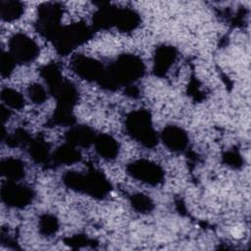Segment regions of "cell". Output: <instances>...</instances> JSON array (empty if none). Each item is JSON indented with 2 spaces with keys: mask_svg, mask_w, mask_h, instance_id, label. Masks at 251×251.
Wrapping results in <instances>:
<instances>
[{
  "mask_svg": "<svg viewBox=\"0 0 251 251\" xmlns=\"http://www.w3.org/2000/svg\"><path fill=\"white\" fill-rule=\"evenodd\" d=\"M144 73L142 61L132 55H123L111 67L104 71L99 83L109 89L117 88L122 84L130 83Z\"/></svg>",
  "mask_w": 251,
  "mask_h": 251,
  "instance_id": "1",
  "label": "cell"
},
{
  "mask_svg": "<svg viewBox=\"0 0 251 251\" xmlns=\"http://www.w3.org/2000/svg\"><path fill=\"white\" fill-rule=\"evenodd\" d=\"M64 182L74 190L84 192L94 197H103L110 189L108 181L97 172H90L86 175L69 172L64 176Z\"/></svg>",
  "mask_w": 251,
  "mask_h": 251,
  "instance_id": "2",
  "label": "cell"
},
{
  "mask_svg": "<svg viewBox=\"0 0 251 251\" xmlns=\"http://www.w3.org/2000/svg\"><path fill=\"white\" fill-rule=\"evenodd\" d=\"M126 129L128 133L147 147L157 143V135L152 128L149 113L144 110L132 112L126 119Z\"/></svg>",
  "mask_w": 251,
  "mask_h": 251,
  "instance_id": "3",
  "label": "cell"
},
{
  "mask_svg": "<svg viewBox=\"0 0 251 251\" xmlns=\"http://www.w3.org/2000/svg\"><path fill=\"white\" fill-rule=\"evenodd\" d=\"M90 34V30L87 26L76 24L69 25L63 29H60L55 36L56 47L62 54H66L75 46L84 42Z\"/></svg>",
  "mask_w": 251,
  "mask_h": 251,
  "instance_id": "4",
  "label": "cell"
},
{
  "mask_svg": "<svg viewBox=\"0 0 251 251\" xmlns=\"http://www.w3.org/2000/svg\"><path fill=\"white\" fill-rule=\"evenodd\" d=\"M10 54L16 63L32 62L38 55L37 44L28 36L23 33L15 34L9 41Z\"/></svg>",
  "mask_w": 251,
  "mask_h": 251,
  "instance_id": "5",
  "label": "cell"
},
{
  "mask_svg": "<svg viewBox=\"0 0 251 251\" xmlns=\"http://www.w3.org/2000/svg\"><path fill=\"white\" fill-rule=\"evenodd\" d=\"M127 171L132 177L151 185L160 183L164 177L162 169L147 160H138L131 163L128 165Z\"/></svg>",
  "mask_w": 251,
  "mask_h": 251,
  "instance_id": "6",
  "label": "cell"
},
{
  "mask_svg": "<svg viewBox=\"0 0 251 251\" xmlns=\"http://www.w3.org/2000/svg\"><path fill=\"white\" fill-rule=\"evenodd\" d=\"M1 197L4 203L14 208H24L32 201V191L26 186L8 180L1 189Z\"/></svg>",
  "mask_w": 251,
  "mask_h": 251,
  "instance_id": "7",
  "label": "cell"
},
{
  "mask_svg": "<svg viewBox=\"0 0 251 251\" xmlns=\"http://www.w3.org/2000/svg\"><path fill=\"white\" fill-rule=\"evenodd\" d=\"M61 9L57 4H46L40 7L38 15V30L46 37L55 38L60 31Z\"/></svg>",
  "mask_w": 251,
  "mask_h": 251,
  "instance_id": "8",
  "label": "cell"
},
{
  "mask_svg": "<svg viewBox=\"0 0 251 251\" xmlns=\"http://www.w3.org/2000/svg\"><path fill=\"white\" fill-rule=\"evenodd\" d=\"M72 68L75 73L86 80L99 81L104 74L103 67L94 59L77 56L72 62Z\"/></svg>",
  "mask_w": 251,
  "mask_h": 251,
  "instance_id": "9",
  "label": "cell"
},
{
  "mask_svg": "<svg viewBox=\"0 0 251 251\" xmlns=\"http://www.w3.org/2000/svg\"><path fill=\"white\" fill-rule=\"evenodd\" d=\"M162 140L169 149L180 151L187 144V135L177 126H168L162 132Z\"/></svg>",
  "mask_w": 251,
  "mask_h": 251,
  "instance_id": "10",
  "label": "cell"
},
{
  "mask_svg": "<svg viewBox=\"0 0 251 251\" xmlns=\"http://www.w3.org/2000/svg\"><path fill=\"white\" fill-rule=\"evenodd\" d=\"M176 59V51L171 46L159 47L154 58V72L158 75H162L168 72Z\"/></svg>",
  "mask_w": 251,
  "mask_h": 251,
  "instance_id": "11",
  "label": "cell"
},
{
  "mask_svg": "<svg viewBox=\"0 0 251 251\" xmlns=\"http://www.w3.org/2000/svg\"><path fill=\"white\" fill-rule=\"evenodd\" d=\"M67 140L71 145L87 147L91 143H94L95 134L89 127L79 126L72 128L67 133Z\"/></svg>",
  "mask_w": 251,
  "mask_h": 251,
  "instance_id": "12",
  "label": "cell"
},
{
  "mask_svg": "<svg viewBox=\"0 0 251 251\" xmlns=\"http://www.w3.org/2000/svg\"><path fill=\"white\" fill-rule=\"evenodd\" d=\"M139 23V16L130 9H116L114 25L123 31H129L136 27Z\"/></svg>",
  "mask_w": 251,
  "mask_h": 251,
  "instance_id": "13",
  "label": "cell"
},
{
  "mask_svg": "<svg viewBox=\"0 0 251 251\" xmlns=\"http://www.w3.org/2000/svg\"><path fill=\"white\" fill-rule=\"evenodd\" d=\"M97 153L104 159L112 160L117 157L119 153L118 142L110 135L101 134L94 140Z\"/></svg>",
  "mask_w": 251,
  "mask_h": 251,
  "instance_id": "14",
  "label": "cell"
},
{
  "mask_svg": "<svg viewBox=\"0 0 251 251\" xmlns=\"http://www.w3.org/2000/svg\"><path fill=\"white\" fill-rule=\"evenodd\" d=\"M1 173L8 180L16 181L25 176L24 164L14 158H7L1 162Z\"/></svg>",
  "mask_w": 251,
  "mask_h": 251,
  "instance_id": "15",
  "label": "cell"
},
{
  "mask_svg": "<svg viewBox=\"0 0 251 251\" xmlns=\"http://www.w3.org/2000/svg\"><path fill=\"white\" fill-rule=\"evenodd\" d=\"M1 18L6 22H11L19 19L23 12L24 6L18 1H1L0 2Z\"/></svg>",
  "mask_w": 251,
  "mask_h": 251,
  "instance_id": "16",
  "label": "cell"
},
{
  "mask_svg": "<svg viewBox=\"0 0 251 251\" xmlns=\"http://www.w3.org/2000/svg\"><path fill=\"white\" fill-rule=\"evenodd\" d=\"M80 160V153L72 145H64L54 153V161L58 164H73Z\"/></svg>",
  "mask_w": 251,
  "mask_h": 251,
  "instance_id": "17",
  "label": "cell"
},
{
  "mask_svg": "<svg viewBox=\"0 0 251 251\" xmlns=\"http://www.w3.org/2000/svg\"><path fill=\"white\" fill-rule=\"evenodd\" d=\"M1 99L7 105V107L13 109H22L25 106V99L22 94L12 88L2 89Z\"/></svg>",
  "mask_w": 251,
  "mask_h": 251,
  "instance_id": "18",
  "label": "cell"
},
{
  "mask_svg": "<svg viewBox=\"0 0 251 251\" xmlns=\"http://www.w3.org/2000/svg\"><path fill=\"white\" fill-rule=\"evenodd\" d=\"M48 145L41 139H36L30 142L29 154L30 157L37 163L44 162L48 157Z\"/></svg>",
  "mask_w": 251,
  "mask_h": 251,
  "instance_id": "19",
  "label": "cell"
},
{
  "mask_svg": "<svg viewBox=\"0 0 251 251\" xmlns=\"http://www.w3.org/2000/svg\"><path fill=\"white\" fill-rule=\"evenodd\" d=\"M131 205L136 211L140 213L149 212L153 208V202L151 201V199L143 194L133 195L131 197Z\"/></svg>",
  "mask_w": 251,
  "mask_h": 251,
  "instance_id": "20",
  "label": "cell"
},
{
  "mask_svg": "<svg viewBox=\"0 0 251 251\" xmlns=\"http://www.w3.org/2000/svg\"><path fill=\"white\" fill-rule=\"evenodd\" d=\"M39 227L43 234L51 235L58 229V222L55 217L51 215H44L39 222Z\"/></svg>",
  "mask_w": 251,
  "mask_h": 251,
  "instance_id": "21",
  "label": "cell"
},
{
  "mask_svg": "<svg viewBox=\"0 0 251 251\" xmlns=\"http://www.w3.org/2000/svg\"><path fill=\"white\" fill-rule=\"evenodd\" d=\"M16 61L10 53L2 52L1 55V75L3 76H9L14 70Z\"/></svg>",
  "mask_w": 251,
  "mask_h": 251,
  "instance_id": "22",
  "label": "cell"
},
{
  "mask_svg": "<svg viewBox=\"0 0 251 251\" xmlns=\"http://www.w3.org/2000/svg\"><path fill=\"white\" fill-rule=\"evenodd\" d=\"M28 95H29V98L34 103H37V104L44 102V100L46 99V92L44 88L39 84L30 85L28 88Z\"/></svg>",
  "mask_w": 251,
  "mask_h": 251,
  "instance_id": "23",
  "label": "cell"
},
{
  "mask_svg": "<svg viewBox=\"0 0 251 251\" xmlns=\"http://www.w3.org/2000/svg\"><path fill=\"white\" fill-rule=\"evenodd\" d=\"M224 161L228 166H231L234 168L240 166L241 164V158L235 152H227L226 155H224Z\"/></svg>",
  "mask_w": 251,
  "mask_h": 251,
  "instance_id": "24",
  "label": "cell"
},
{
  "mask_svg": "<svg viewBox=\"0 0 251 251\" xmlns=\"http://www.w3.org/2000/svg\"><path fill=\"white\" fill-rule=\"evenodd\" d=\"M1 109H2V110H1V118H2L3 123H5V121H6L7 119H9L10 113H9V111H8L5 107H3V106H2Z\"/></svg>",
  "mask_w": 251,
  "mask_h": 251,
  "instance_id": "25",
  "label": "cell"
}]
</instances>
